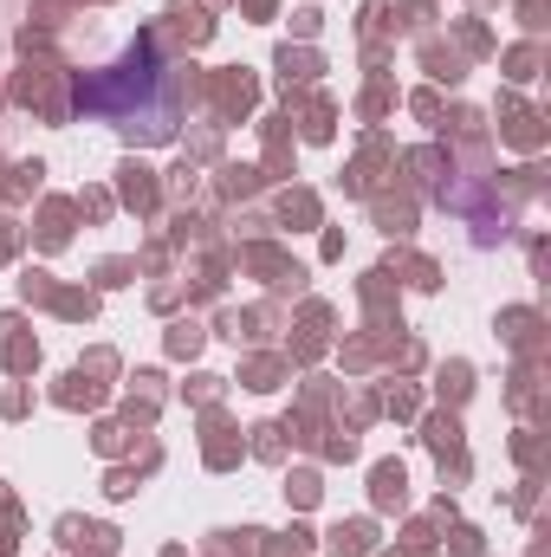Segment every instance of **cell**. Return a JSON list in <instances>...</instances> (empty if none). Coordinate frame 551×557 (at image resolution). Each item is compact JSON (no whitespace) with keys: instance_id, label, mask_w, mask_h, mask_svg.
Masks as SVG:
<instances>
[{"instance_id":"cell-1","label":"cell","mask_w":551,"mask_h":557,"mask_svg":"<svg viewBox=\"0 0 551 557\" xmlns=\"http://www.w3.org/2000/svg\"><path fill=\"white\" fill-rule=\"evenodd\" d=\"M72 104H78V117H98L131 143H169L182 124V72L149 39H131L111 65H98L72 85Z\"/></svg>"}]
</instances>
